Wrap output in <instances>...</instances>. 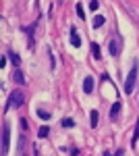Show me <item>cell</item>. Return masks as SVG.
<instances>
[{"label": "cell", "mask_w": 139, "mask_h": 156, "mask_svg": "<svg viewBox=\"0 0 139 156\" xmlns=\"http://www.w3.org/2000/svg\"><path fill=\"white\" fill-rule=\"evenodd\" d=\"M25 104V92L23 90H12L11 94H9V100H6V106L4 110H9V108H19Z\"/></svg>", "instance_id": "6da1fadb"}, {"label": "cell", "mask_w": 139, "mask_h": 156, "mask_svg": "<svg viewBox=\"0 0 139 156\" xmlns=\"http://www.w3.org/2000/svg\"><path fill=\"white\" fill-rule=\"evenodd\" d=\"M137 69H139V65H137V60L133 62V67H131V71H129L127 75V79H125V94H131L133 92V87H135V81H137Z\"/></svg>", "instance_id": "7a4b0ae2"}, {"label": "cell", "mask_w": 139, "mask_h": 156, "mask_svg": "<svg viewBox=\"0 0 139 156\" xmlns=\"http://www.w3.org/2000/svg\"><path fill=\"white\" fill-rule=\"evenodd\" d=\"M108 50H110V54L112 56H120V50H123V40L116 36L110 40V44H108Z\"/></svg>", "instance_id": "3957f363"}, {"label": "cell", "mask_w": 139, "mask_h": 156, "mask_svg": "<svg viewBox=\"0 0 139 156\" xmlns=\"http://www.w3.org/2000/svg\"><path fill=\"white\" fill-rule=\"evenodd\" d=\"M9 137H11V127L2 125V154L9 152Z\"/></svg>", "instance_id": "277c9868"}, {"label": "cell", "mask_w": 139, "mask_h": 156, "mask_svg": "<svg viewBox=\"0 0 139 156\" xmlns=\"http://www.w3.org/2000/svg\"><path fill=\"white\" fill-rule=\"evenodd\" d=\"M93 85H96V79H93L92 75H87V77L83 79V92H85V94H92Z\"/></svg>", "instance_id": "5b68a950"}, {"label": "cell", "mask_w": 139, "mask_h": 156, "mask_svg": "<svg viewBox=\"0 0 139 156\" xmlns=\"http://www.w3.org/2000/svg\"><path fill=\"white\" fill-rule=\"evenodd\" d=\"M35 27H37V23H31V25H27V27H21V31H25V34H27V36H29V46H31V48H33V29Z\"/></svg>", "instance_id": "8992f818"}, {"label": "cell", "mask_w": 139, "mask_h": 156, "mask_svg": "<svg viewBox=\"0 0 139 156\" xmlns=\"http://www.w3.org/2000/svg\"><path fill=\"white\" fill-rule=\"evenodd\" d=\"M71 44H73L75 48H79V46H81V37H79V34H77V29H75V27H71Z\"/></svg>", "instance_id": "52a82bcc"}, {"label": "cell", "mask_w": 139, "mask_h": 156, "mask_svg": "<svg viewBox=\"0 0 139 156\" xmlns=\"http://www.w3.org/2000/svg\"><path fill=\"white\" fill-rule=\"evenodd\" d=\"M12 79H15V83L19 85H25V75L21 69H15V73H12Z\"/></svg>", "instance_id": "ba28073f"}, {"label": "cell", "mask_w": 139, "mask_h": 156, "mask_svg": "<svg viewBox=\"0 0 139 156\" xmlns=\"http://www.w3.org/2000/svg\"><path fill=\"white\" fill-rule=\"evenodd\" d=\"M92 52H93V58L96 60H102V50H100V46L96 42H92Z\"/></svg>", "instance_id": "9c48e42d"}, {"label": "cell", "mask_w": 139, "mask_h": 156, "mask_svg": "<svg viewBox=\"0 0 139 156\" xmlns=\"http://www.w3.org/2000/svg\"><path fill=\"white\" fill-rule=\"evenodd\" d=\"M120 106H123L120 102H114V104H112V108H110V119H116V117H118V112H120Z\"/></svg>", "instance_id": "30bf717a"}, {"label": "cell", "mask_w": 139, "mask_h": 156, "mask_svg": "<svg viewBox=\"0 0 139 156\" xmlns=\"http://www.w3.org/2000/svg\"><path fill=\"white\" fill-rule=\"evenodd\" d=\"M98 119H100L98 110H92V112H89V125H92V129H93V127H98Z\"/></svg>", "instance_id": "8fae6325"}, {"label": "cell", "mask_w": 139, "mask_h": 156, "mask_svg": "<svg viewBox=\"0 0 139 156\" xmlns=\"http://www.w3.org/2000/svg\"><path fill=\"white\" fill-rule=\"evenodd\" d=\"M137 140H139V121L135 123V131H133V140H131V148L137 146Z\"/></svg>", "instance_id": "7c38bea8"}, {"label": "cell", "mask_w": 139, "mask_h": 156, "mask_svg": "<svg viewBox=\"0 0 139 156\" xmlns=\"http://www.w3.org/2000/svg\"><path fill=\"white\" fill-rule=\"evenodd\" d=\"M92 25H93V27H96V29H100V27L104 25V17H102V15H98V17H93Z\"/></svg>", "instance_id": "4fadbf2b"}, {"label": "cell", "mask_w": 139, "mask_h": 156, "mask_svg": "<svg viewBox=\"0 0 139 156\" xmlns=\"http://www.w3.org/2000/svg\"><path fill=\"white\" fill-rule=\"evenodd\" d=\"M35 115H37L40 119H44V121H50V117H52L48 110H42V108H37V110H35Z\"/></svg>", "instance_id": "5bb4252c"}, {"label": "cell", "mask_w": 139, "mask_h": 156, "mask_svg": "<svg viewBox=\"0 0 139 156\" xmlns=\"http://www.w3.org/2000/svg\"><path fill=\"white\" fill-rule=\"evenodd\" d=\"M9 56H11V60H12V65H15V67H19V65H21V56H19V54H17V52H9Z\"/></svg>", "instance_id": "9a60e30c"}, {"label": "cell", "mask_w": 139, "mask_h": 156, "mask_svg": "<svg viewBox=\"0 0 139 156\" xmlns=\"http://www.w3.org/2000/svg\"><path fill=\"white\" fill-rule=\"evenodd\" d=\"M37 135H40V140H42V137H48V135H50V127H48V125H42L40 131H37Z\"/></svg>", "instance_id": "2e32d148"}, {"label": "cell", "mask_w": 139, "mask_h": 156, "mask_svg": "<svg viewBox=\"0 0 139 156\" xmlns=\"http://www.w3.org/2000/svg\"><path fill=\"white\" fill-rule=\"evenodd\" d=\"M60 125H62L64 129H71V127H75V121L67 117V119H62V121H60Z\"/></svg>", "instance_id": "e0dca14e"}, {"label": "cell", "mask_w": 139, "mask_h": 156, "mask_svg": "<svg viewBox=\"0 0 139 156\" xmlns=\"http://www.w3.org/2000/svg\"><path fill=\"white\" fill-rule=\"evenodd\" d=\"M75 6H77V17H79V19H85V12H83V4H81V2H77Z\"/></svg>", "instance_id": "ac0fdd59"}, {"label": "cell", "mask_w": 139, "mask_h": 156, "mask_svg": "<svg viewBox=\"0 0 139 156\" xmlns=\"http://www.w3.org/2000/svg\"><path fill=\"white\" fill-rule=\"evenodd\" d=\"M89 9H92V11H98V9H100V2H98V0H92V2H89Z\"/></svg>", "instance_id": "d6986e66"}, {"label": "cell", "mask_w": 139, "mask_h": 156, "mask_svg": "<svg viewBox=\"0 0 139 156\" xmlns=\"http://www.w3.org/2000/svg\"><path fill=\"white\" fill-rule=\"evenodd\" d=\"M125 154V152H123V150H118V152H116V154H110V152H104V156H123Z\"/></svg>", "instance_id": "ffe728a7"}, {"label": "cell", "mask_w": 139, "mask_h": 156, "mask_svg": "<svg viewBox=\"0 0 139 156\" xmlns=\"http://www.w3.org/2000/svg\"><path fill=\"white\" fill-rule=\"evenodd\" d=\"M19 123H21V129H27V121H25V119H21Z\"/></svg>", "instance_id": "44dd1931"}]
</instances>
